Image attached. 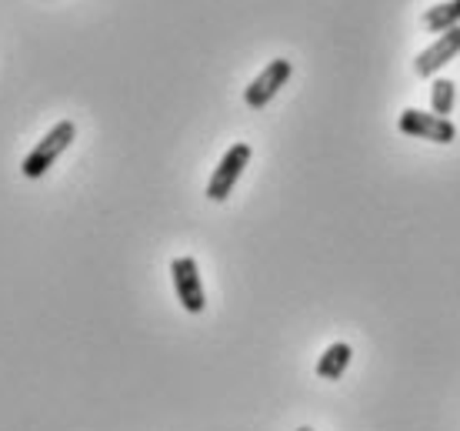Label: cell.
<instances>
[{
  "label": "cell",
  "mask_w": 460,
  "mask_h": 431,
  "mask_svg": "<svg viewBox=\"0 0 460 431\" xmlns=\"http://www.w3.org/2000/svg\"><path fill=\"white\" fill-rule=\"evenodd\" d=\"M74 138H77V124H74V121H60V124H54V128H50L44 138H40V144H37L34 151L23 157L21 175L31 177V181L44 177L47 171L58 164L60 154H64L70 144H74Z\"/></svg>",
  "instance_id": "obj_1"
},
{
  "label": "cell",
  "mask_w": 460,
  "mask_h": 431,
  "mask_svg": "<svg viewBox=\"0 0 460 431\" xmlns=\"http://www.w3.org/2000/svg\"><path fill=\"white\" fill-rule=\"evenodd\" d=\"M171 278L181 308H184L187 315H200L208 308V294H204V281H200V268H197L194 257H173Z\"/></svg>",
  "instance_id": "obj_2"
},
{
  "label": "cell",
  "mask_w": 460,
  "mask_h": 431,
  "mask_svg": "<svg viewBox=\"0 0 460 431\" xmlns=\"http://www.w3.org/2000/svg\"><path fill=\"white\" fill-rule=\"evenodd\" d=\"M251 144H243V140H237V144H230L227 154L220 157V164L214 167V175H210L208 181V198L210 201H227L230 191H234V184L241 181L243 167L251 164Z\"/></svg>",
  "instance_id": "obj_3"
},
{
  "label": "cell",
  "mask_w": 460,
  "mask_h": 431,
  "mask_svg": "<svg viewBox=\"0 0 460 431\" xmlns=\"http://www.w3.org/2000/svg\"><path fill=\"white\" fill-rule=\"evenodd\" d=\"M397 128L411 138L434 140V144H454L457 140V128H454L450 117H438L434 111H417V107H407L397 117Z\"/></svg>",
  "instance_id": "obj_4"
},
{
  "label": "cell",
  "mask_w": 460,
  "mask_h": 431,
  "mask_svg": "<svg viewBox=\"0 0 460 431\" xmlns=\"http://www.w3.org/2000/svg\"><path fill=\"white\" fill-rule=\"evenodd\" d=\"M290 74H294V64H290L288 58L270 60V64H267V67L251 81V87L243 91V101H247V107L261 111V107L270 104V101H274V94L290 81Z\"/></svg>",
  "instance_id": "obj_5"
},
{
  "label": "cell",
  "mask_w": 460,
  "mask_h": 431,
  "mask_svg": "<svg viewBox=\"0 0 460 431\" xmlns=\"http://www.w3.org/2000/svg\"><path fill=\"white\" fill-rule=\"evenodd\" d=\"M457 54H460V27H450V31H444L427 50L417 54L414 74L417 77H434V74H438L440 67H447Z\"/></svg>",
  "instance_id": "obj_6"
},
{
  "label": "cell",
  "mask_w": 460,
  "mask_h": 431,
  "mask_svg": "<svg viewBox=\"0 0 460 431\" xmlns=\"http://www.w3.org/2000/svg\"><path fill=\"white\" fill-rule=\"evenodd\" d=\"M350 358H354V348H350L347 341H334V345L317 358V378H323V382H341Z\"/></svg>",
  "instance_id": "obj_7"
},
{
  "label": "cell",
  "mask_w": 460,
  "mask_h": 431,
  "mask_svg": "<svg viewBox=\"0 0 460 431\" xmlns=\"http://www.w3.org/2000/svg\"><path fill=\"white\" fill-rule=\"evenodd\" d=\"M424 27L434 34H444L450 27H460V0H444L424 13Z\"/></svg>",
  "instance_id": "obj_8"
},
{
  "label": "cell",
  "mask_w": 460,
  "mask_h": 431,
  "mask_svg": "<svg viewBox=\"0 0 460 431\" xmlns=\"http://www.w3.org/2000/svg\"><path fill=\"white\" fill-rule=\"evenodd\" d=\"M454 101H457V87L447 77H434L430 84V111L438 117H447L454 111Z\"/></svg>",
  "instance_id": "obj_9"
},
{
  "label": "cell",
  "mask_w": 460,
  "mask_h": 431,
  "mask_svg": "<svg viewBox=\"0 0 460 431\" xmlns=\"http://www.w3.org/2000/svg\"><path fill=\"white\" fill-rule=\"evenodd\" d=\"M297 431H314V428H307V425H300V428Z\"/></svg>",
  "instance_id": "obj_10"
}]
</instances>
